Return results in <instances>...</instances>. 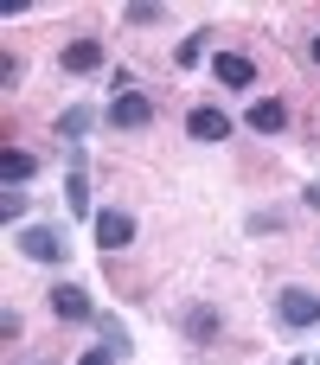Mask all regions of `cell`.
Segmentation results:
<instances>
[{
  "mask_svg": "<svg viewBox=\"0 0 320 365\" xmlns=\"http://www.w3.org/2000/svg\"><path fill=\"white\" fill-rule=\"evenodd\" d=\"M276 321L295 327V334H301V327H320V295L314 289H282V295H276Z\"/></svg>",
  "mask_w": 320,
  "mask_h": 365,
  "instance_id": "6da1fadb",
  "label": "cell"
},
{
  "mask_svg": "<svg viewBox=\"0 0 320 365\" xmlns=\"http://www.w3.org/2000/svg\"><path fill=\"white\" fill-rule=\"evenodd\" d=\"M19 250H26L32 263H64V250H71V244H64V231H58V225H26V231H19Z\"/></svg>",
  "mask_w": 320,
  "mask_h": 365,
  "instance_id": "7a4b0ae2",
  "label": "cell"
},
{
  "mask_svg": "<svg viewBox=\"0 0 320 365\" xmlns=\"http://www.w3.org/2000/svg\"><path fill=\"white\" fill-rule=\"evenodd\" d=\"M148 122H154V96L122 90V96L109 103V128H148Z\"/></svg>",
  "mask_w": 320,
  "mask_h": 365,
  "instance_id": "3957f363",
  "label": "cell"
},
{
  "mask_svg": "<svg viewBox=\"0 0 320 365\" xmlns=\"http://www.w3.org/2000/svg\"><path fill=\"white\" fill-rule=\"evenodd\" d=\"M212 77H218L224 90H250V83H257V64H250L244 51H218V58H212Z\"/></svg>",
  "mask_w": 320,
  "mask_h": 365,
  "instance_id": "277c9868",
  "label": "cell"
},
{
  "mask_svg": "<svg viewBox=\"0 0 320 365\" xmlns=\"http://www.w3.org/2000/svg\"><path fill=\"white\" fill-rule=\"evenodd\" d=\"M90 225H96V244H103V250H128V244H135V218H128V212H96Z\"/></svg>",
  "mask_w": 320,
  "mask_h": 365,
  "instance_id": "5b68a950",
  "label": "cell"
},
{
  "mask_svg": "<svg viewBox=\"0 0 320 365\" xmlns=\"http://www.w3.org/2000/svg\"><path fill=\"white\" fill-rule=\"evenodd\" d=\"M186 135H192V141H224V135H231V115L212 109V103H199V109L186 115Z\"/></svg>",
  "mask_w": 320,
  "mask_h": 365,
  "instance_id": "8992f818",
  "label": "cell"
},
{
  "mask_svg": "<svg viewBox=\"0 0 320 365\" xmlns=\"http://www.w3.org/2000/svg\"><path fill=\"white\" fill-rule=\"evenodd\" d=\"M64 205H71L77 218H96V212H90V180H83V148H71V180H64Z\"/></svg>",
  "mask_w": 320,
  "mask_h": 365,
  "instance_id": "52a82bcc",
  "label": "cell"
},
{
  "mask_svg": "<svg viewBox=\"0 0 320 365\" xmlns=\"http://www.w3.org/2000/svg\"><path fill=\"white\" fill-rule=\"evenodd\" d=\"M51 314H58V321H90L96 308H90V295H83L77 282H58V289H51Z\"/></svg>",
  "mask_w": 320,
  "mask_h": 365,
  "instance_id": "ba28073f",
  "label": "cell"
},
{
  "mask_svg": "<svg viewBox=\"0 0 320 365\" xmlns=\"http://www.w3.org/2000/svg\"><path fill=\"white\" fill-rule=\"evenodd\" d=\"M64 71H103V38H77V45H64V58H58Z\"/></svg>",
  "mask_w": 320,
  "mask_h": 365,
  "instance_id": "9c48e42d",
  "label": "cell"
},
{
  "mask_svg": "<svg viewBox=\"0 0 320 365\" xmlns=\"http://www.w3.org/2000/svg\"><path fill=\"white\" fill-rule=\"evenodd\" d=\"M250 128H257V135H282V128H289V109H282L276 96H263V103H250Z\"/></svg>",
  "mask_w": 320,
  "mask_h": 365,
  "instance_id": "30bf717a",
  "label": "cell"
},
{
  "mask_svg": "<svg viewBox=\"0 0 320 365\" xmlns=\"http://www.w3.org/2000/svg\"><path fill=\"white\" fill-rule=\"evenodd\" d=\"M90 128H96V109H83V103H77V109H64V115H58V135H64V141H83V135H90Z\"/></svg>",
  "mask_w": 320,
  "mask_h": 365,
  "instance_id": "8fae6325",
  "label": "cell"
},
{
  "mask_svg": "<svg viewBox=\"0 0 320 365\" xmlns=\"http://www.w3.org/2000/svg\"><path fill=\"white\" fill-rule=\"evenodd\" d=\"M0 173H6V186H26V180L38 173V160H32V154H19V148H6V154H0Z\"/></svg>",
  "mask_w": 320,
  "mask_h": 365,
  "instance_id": "7c38bea8",
  "label": "cell"
},
{
  "mask_svg": "<svg viewBox=\"0 0 320 365\" xmlns=\"http://www.w3.org/2000/svg\"><path fill=\"white\" fill-rule=\"evenodd\" d=\"M186 334H192V340H212V334H218V308H192V314H186Z\"/></svg>",
  "mask_w": 320,
  "mask_h": 365,
  "instance_id": "4fadbf2b",
  "label": "cell"
},
{
  "mask_svg": "<svg viewBox=\"0 0 320 365\" xmlns=\"http://www.w3.org/2000/svg\"><path fill=\"white\" fill-rule=\"evenodd\" d=\"M0 218H6V225H19V218H26V192H19V186H6V192H0Z\"/></svg>",
  "mask_w": 320,
  "mask_h": 365,
  "instance_id": "5bb4252c",
  "label": "cell"
},
{
  "mask_svg": "<svg viewBox=\"0 0 320 365\" xmlns=\"http://www.w3.org/2000/svg\"><path fill=\"white\" fill-rule=\"evenodd\" d=\"M103 340H109V353H115V359L128 353V334H122V321H103Z\"/></svg>",
  "mask_w": 320,
  "mask_h": 365,
  "instance_id": "9a60e30c",
  "label": "cell"
},
{
  "mask_svg": "<svg viewBox=\"0 0 320 365\" xmlns=\"http://www.w3.org/2000/svg\"><path fill=\"white\" fill-rule=\"evenodd\" d=\"M199 58H205V32H192V38L180 45V64H199Z\"/></svg>",
  "mask_w": 320,
  "mask_h": 365,
  "instance_id": "2e32d148",
  "label": "cell"
},
{
  "mask_svg": "<svg viewBox=\"0 0 320 365\" xmlns=\"http://www.w3.org/2000/svg\"><path fill=\"white\" fill-rule=\"evenodd\" d=\"M77 365H115V353H109V346H90V353H83Z\"/></svg>",
  "mask_w": 320,
  "mask_h": 365,
  "instance_id": "e0dca14e",
  "label": "cell"
},
{
  "mask_svg": "<svg viewBox=\"0 0 320 365\" xmlns=\"http://www.w3.org/2000/svg\"><path fill=\"white\" fill-rule=\"evenodd\" d=\"M308 205H314V212H320V180H314V186H308Z\"/></svg>",
  "mask_w": 320,
  "mask_h": 365,
  "instance_id": "ac0fdd59",
  "label": "cell"
},
{
  "mask_svg": "<svg viewBox=\"0 0 320 365\" xmlns=\"http://www.w3.org/2000/svg\"><path fill=\"white\" fill-rule=\"evenodd\" d=\"M308 51H314V64H320V38H314V45H308Z\"/></svg>",
  "mask_w": 320,
  "mask_h": 365,
  "instance_id": "d6986e66",
  "label": "cell"
}]
</instances>
